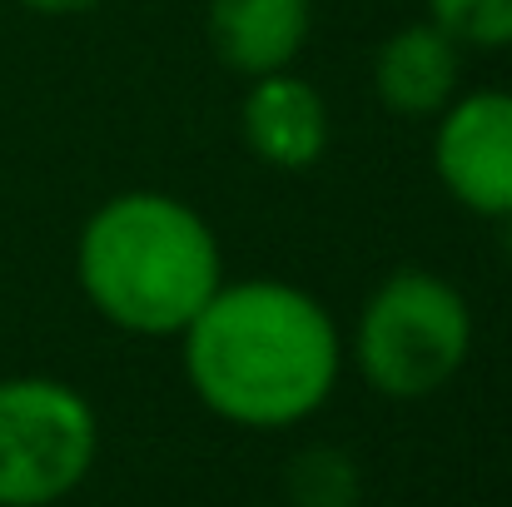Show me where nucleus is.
Returning <instances> with one entry per match:
<instances>
[{
    "instance_id": "obj_1",
    "label": "nucleus",
    "mask_w": 512,
    "mask_h": 507,
    "mask_svg": "<svg viewBox=\"0 0 512 507\" xmlns=\"http://www.w3.org/2000/svg\"><path fill=\"white\" fill-rule=\"evenodd\" d=\"M194 398L229 428L284 433L309 423L339 388L334 314L284 279H224L179 334Z\"/></svg>"
},
{
    "instance_id": "obj_2",
    "label": "nucleus",
    "mask_w": 512,
    "mask_h": 507,
    "mask_svg": "<svg viewBox=\"0 0 512 507\" xmlns=\"http://www.w3.org/2000/svg\"><path fill=\"white\" fill-rule=\"evenodd\" d=\"M85 304L120 334L179 338L224 284L209 219L170 189H120L75 234Z\"/></svg>"
},
{
    "instance_id": "obj_3",
    "label": "nucleus",
    "mask_w": 512,
    "mask_h": 507,
    "mask_svg": "<svg viewBox=\"0 0 512 507\" xmlns=\"http://www.w3.org/2000/svg\"><path fill=\"white\" fill-rule=\"evenodd\" d=\"M473 353V309L458 284L433 269H393L358 309L353 368L393 403L448 388Z\"/></svg>"
},
{
    "instance_id": "obj_4",
    "label": "nucleus",
    "mask_w": 512,
    "mask_h": 507,
    "mask_svg": "<svg viewBox=\"0 0 512 507\" xmlns=\"http://www.w3.org/2000/svg\"><path fill=\"white\" fill-rule=\"evenodd\" d=\"M100 458L95 403L50 373L0 378V507L65 503Z\"/></svg>"
},
{
    "instance_id": "obj_5",
    "label": "nucleus",
    "mask_w": 512,
    "mask_h": 507,
    "mask_svg": "<svg viewBox=\"0 0 512 507\" xmlns=\"http://www.w3.org/2000/svg\"><path fill=\"white\" fill-rule=\"evenodd\" d=\"M433 174L478 219H512V90H458L433 130Z\"/></svg>"
},
{
    "instance_id": "obj_6",
    "label": "nucleus",
    "mask_w": 512,
    "mask_h": 507,
    "mask_svg": "<svg viewBox=\"0 0 512 507\" xmlns=\"http://www.w3.org/2000/svg\"><path fill=\"white\" fill-rule=\"evenodd\" d=\"M239 130L259 165L299 174L314 169L329 150V105L304 75L274 70L249 80V95L239 105Z\"/></svg>"
},
{
    "instance_id": "obj_7",
    "label": "nucleus",
    "mask_w": 512,
    "mask_h": 507,
    "mask_svg": "<svg viewBox=\"0 0 512 507\" xmlns=\"http://www.w3.org/2000/svg\"><path fill=\"white\" fill-rule=\"evenodd\" d=\"M463 90V45L428 15L398 25L373 55V95L398 120H438Z\"/></svg>"
},
{
    "instance_id": "obj_8",
    "label": "nucleus",
    "mask_w": 512,
    "mask_h": 507,
    "mask_svg": "<svg viewBox=\"0 0 512 507\" xmlns=\"http://www.w3.org/2000/svg\"><path fill=\"white\" fill-rule=\"evenodd\" d=\"M309 25V0H209L204 10L214 55L244 80L294 70L299 50L309 45Z\"/></svg>"
},
{
    "instance_id": "obj_9",
    "label": "nucleus",
    "mask_w": 512,
    "mask_h": 507,
    "mask_svg": "<svg viewBox=\"0 0 512 507\" xmlns=\"http://www.w3.org/2000/svg\"><path fill=\"white\" fill-rule=\"evenodd\" d=\"M284 488L294 507H353L358 503V463L343 448L314 443L289 463Z\"/></svg>"
},
{
    "instance_id": "obj_10",
    "label": "nucleus",
    "mask_w": 512,
    "mask_h": 507,
    "mask_svg": "<svg viewBox=\"0 0 512 507\" xmlns=\"http://www.w3.org/2000/svg\"><path fill=\"white\" fill-rule=\"evenodd\" d=\"M428 20L463 50H508L512 0H428Z\"/></svg>"
},
{
    "instance_id": "obj_11",
    "label": "nucleus",
    "mask_w": 512,
    "mask_h": 507,
    "mask_svg": "<svg viewBox=\"0 0 512 507\" xmlns=\"http://www.w3.org/2000/svg\"><path fill=\"white\" fill-rule=\"evenodd\" d=\"M15 5H25L35 15H85V10H100L110 0H15Z\"/></svg>"
},
{
    "instance_id": "obj_12",
    "label": "nucleus",
    "mask_w": 512,
    "mask_h": 507,
    "mask_svg": "<svg viewBox=\"0 0 512 507\" xmlns=\"http://www.w3.org/2000/svg\"><path fill=\"white\" fill-rule=\"evenodd\" d=\"M508 224V234H503V254H508V264H512V219H503Z\"/></svg>"
},
{
    "instance_id": "obj_13",
    "label": "nucleus",
    "mask_w": 512,
    "mask_h": 507,
    "mask_svg": "<svg viewBox=\"0 0 512 507\" xmlns=\"http://www.w3.org/2000/svg\"><path fill=\"white\" fill-rule=\"evenodd\" d=\"M353 507H363V503H353Z\"/></svg>"
}]
</instances>
